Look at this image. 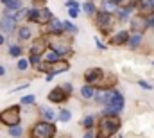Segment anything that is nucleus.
I'll list each match as a JSON object with an SVG mask.
<instances>
[{
  "label": "nucleus",
  "mask_w": 154,
  "mask_h": 138,
  "mask_svg": "<svg viewBox=\"0 0 154 138\" xmlns=\"http://www.w3.org/2000/svg\"><path fill=\"white\" fill-rule=\"evenodd\" d=\"M102 75H104V72L100 68H90V70L84 72V81H86L88 84H95Z\"/></svg>",
  "instance_id": "nucleus-13"
},
{
  "label": "nucleus",
  "mask_w": 154,
  "mask_h": 138,
  "mask_svg": "<svg viewBox=\"0 0 154 138\" xmlns=\"http://www.w3.org/2000/svg\"><path fill=\"white\" fill-rule=\"evenodd\" d=\"M122 108H124V97L118 92L111 90V95L106 102V115H118L122 111Z\"/></svg>",
  "instance_id": "nucleus-5"
},
{
  "label": "nucleus",
  "mask_w": 154,
  "mask_h": 138,
  "mask_svg": "<svg viewBox=\"0 0 154 138\" xmlns=\"http://www.w3.org/2000/svg\"><path fill=\"white\" fill-rule=\"evenodd\" d=\"M127 43H129V47H131V49H136V47L142 43V34L134 33L133 36H129V41H127Z\"/></svg>",
  "instance_id": "nucleus-17"
},
{
  "label": "nucleus",
  "mask_w": 154,
  "mask_h": 138,
  "mask_svg": "<svg viewBox=\"0 0 154 138\" xmlns=\"http://www.w3.org/2000/svg\"><path fill=\"white\" fill-rule=\"evenodd\" d=\"M82 9H84V13H88V14H95V13H97L95 5H93L91 2H86V4L82 5Z\"/></svg>",
  "instance_id": "nucleus-22"
},
{
  "label": "nucleus",
  "mask_w": 154,
  "mask_h": 138,
  "mask_svg": "<svg viewBox=\"0 0 154 138\" xmlns=\"http://www.w3.org/2000/svg\"><path fill=\"white\" fill-rule=\"evenodd\" d=\"M34 95H25V97H22V104H32L34 102Z\"/></svg>",
  "instance_id": "nucleus-30"
},
{
  "label": "nucleus",
  "mask_w": 154,
  "mask_h": 138,
  "mask_svg": "<svg viewBox=\"0 0 154 138\" xmlns=\"http://www.w3.org/2000/svg\"><path fill=\"white\" fill-rule=\"evenodd\" d=\"M66 5L68 7H77V2L75 0H66Z\"/></svg>",
  "instance_id": "nucleus-36"
},
{
  "label": "nucleus",
  "mask_w": 154,
  "mask_h": 138,
  "mask_svg": "<svg viewBox=\"0 0 154 138\" xmlns=\"http://www.w3.org/2000/svg\"><path fill=\"white\" fill-rule=\"evenodd\" d=\"M0 122H4L9 127L18 126V122H20V108L18 106H11V108L4 109L0 113Z\"/></svg>",
  "instance_id": "nucleus-6"
},
{
  "label": "nucleus",
  "mask_w": 154,
  "mask_h": 138,
  "mask_svg": "<svg viewBox=\"0 0 154 138\" xmlns=\"http://www.w3.org/2000/svg\"><path fill=\"white\" fill-rule=\"evenodd\" d=\"M116 9V4L113 0H104L102 2V11H106V13H113Z\"/></svg>",
  "instance_id": "nucleus-19"
},
{
  "label": "nucleus",
  "mask_w": 154,
  "mask_h": 138,
  "mask_svg": "<svg viewBox=\"0 0 154 138\" xmlns=\"http://www.w3.org/2000/svg\"><path fill=\"white\" fill-rule=\"evenodd\" d=\"M41 113H43V117H45L47 120H52V118L56 117V113H54V111H52L50 108H45V106L41 108Z\"/></svg>",
  "instance_id": "nucleus-20"
},
{
  "label": "nucleus",
  "mask_w": 154,
  "mask_h": 138,
  "mask_svg": "<svg viewBox=\"0 0 154 138\" xmlns=\"http://www.w3.org/2000/svg\"><path fill=\"white\" fill-rule=\"evenodd\" d=\"M31 22L34 24H39V25H45V24H50L52 22V13L47 9V7H41V9H34L29 13V18Z\"/></svg>",
  "instance_id": "nucleus-7"
},
{
  "label": "nucleus",
  "mask_w": 154,
  "mask_h": 138,
  "mask_svg": "<svg viewBox=\"0 0 154 138\" xmlns=\"http://www.w3.org/2000/svg\"><path fill=\"white\" fill-rule=\"evenodd\" d=\"M4 74H5V68H4V67L0 65V75H4Z\"/></svg>",
  "instance_id": "nucleus-39"
},
{
  "label": "nucleus",
  "mask_w": 154,
  "mask_h": 138,
  "mask_svg": "<svg viewBox=\"0 0 154 138\" xmlns=\"http://www.w3.org/2000/svg\"><path fill=\"white\" fill-rule=\"evenodd\" d=\"M147 27H154V14L147 18Z\"/></svg>",
  "instance_id": "nucleus-35"
},
{
  "label": "nucleus",
  "mask_w": 154,
  "mask_h": 138,
  "mask_svg": "<svg viewBox=\"0 0 154 138\" xmlns=\"http://www.w3.org/2000/svg\"><path fill=\"white\" fill-rule=\"evenodd\" d=\"M38 61H39V58H36V56H32V58H31V63H34V65H38Z\"/></svg>",
  "instance_id": "nucleus-37"
},
{
  "label": "nucleus",
  "mask_w": 154,
  "mask_h": 138,
  "mask_svg": "<svg viewBox=\"0 0 154 138\" xmlns=\"http://www.w3.org/2000/svg\"><path fill=\"white\" fill-rule=\"evenodd\" d=\"M18 68L20 70L29 68V61H27V59H20V61H18Z\"/></svg>",
  "instance_id": "nucleus-31"
},
{
  "label": "nucleus",
  "mask_w": 154,
  "mask_h": 138,
  "mask_svg": "<svg viewBox=\"0 0 154 138\" xmlns=\"http://www.w3.org/2000/svg\"><path fill=\"white\" fill-rule=\"evenodd\" d=\"M138 84H140V86H142V88H143V90H152V84H149V83H147V81H140V83H138Z\"/></svg>",
  "instance_id": "nucleus-34"
},
{
  "label": "nucleus",
  "mask_w": 154,
  "mask_h": 138,
  "mask_svg": "<svg viewBox=\"0 0 154 138\" xmlns=\"http://www.w3.org/2000/svg\"><path fill=\"white\" fill-rule=\"evenodd\" d=\"M63 29L68 31V33H72V34H75L77 33V27L74 25V24H70V22H65V24H63Z\"/></svg>",
  "instance_id": "nucleus-26"
},
{
  "label": "nucleus",
  "mask_w": 154,
  "mask_h": 138,
  "mask_svg": "<svg viewBox=\"0 0 154 138\" xmlns=\"http://www.w3.org/2000/svg\"><path fill=\"white\" fill-rule=\"evenodd\" d=\"M82 126H84V127L90 131V129L93 127V117H86V118L82 120Z\"/></svg>",
  "instance_id": "nucleus-28"
},
{
  "label": "nucleus",
  "mask_w": 154,
  "mask_h": 138,
  "mask_svg": "<svg viewBox=\"0 0 154 138\" xmlns=\"http://www.w3.org/2000/svg\"><path fill=\"white\" fill-rule=\"evenodd\" d=\"M120 129V118L118 115H104L99 120L97 136L95 138H111Z\"/></svg>",
  "instance_id": "nucleus-1"
},
{
  "label": "nucleus",
  "mask_w": 154,
  "mask_h": 138,
  "mask_svg": "<svg viewBox=\"0 0 154 138\" xmlns=\"http://www.w3.org/2000/svg\"><path fill=\"white\" fill-rule=\"evenodd\" d=\"M72 93V84L70 83H63L59 86H56L50 93H48V101L50 102H65Z\"/></svg>",
  "instance_id": "nucleus-3"
},
{
  "label": "nucleus",
  "mask_w": 154,
  "mask_h": 138,
  "mask_svg": "<svg viewBox=\"0 0 154 138\" xmlns=\"http://www.w3.org/2000/svg\"><path fill=\"white\" fill-rule=\"evenodd\" d=\"M129 41V33L127 31H120V33H116L113 38H111V43L113 45H124V43H127Z\"/></svg>",
  "instance_id": "nucleus-15"
},
{
  "label": "nucleus",
  "mask_w": 154,
  "mask_h": 138,
  "mask_svg": "<svg viewBox=\"0 0 154 138\" xmlns=\"http://www.w3.org/2000/svg\"><path fill=\"white\" fill-rule=\"evenodd\" d=\"M56 136V126L50 122H38L31 129V138H54Z\"/></svg>",
  "instance_id": "nucleus-2"
},
{
  "label": "nucleus",
  "mask_w": 154,
  "mask_h": 138,
  "mask_svg": "<svg viewBox=\"0 0 154 138\" xmlns=\"http://www.w3.org/2000/svg\"><path fill=\"white\" fill-rule=\"evenodd\" d=\"M70 47H72V41H68V39L61 38L59 34L50 41V49H52V50H56L59 56H61V54H68V52H70Z\"/></svg>",
  "instance_id": "nucleus-9"
},
{
  "label": "nucleus",
  "mask_w": 154,
  "mask_h": 138,
  "mask_svg": "<svg viewBox=\"0 0 154 138\" xmlns=\"http://www.w3.org/2000/svg\"><path fill=\"white\" fill-rule=\"evenodd\" d=\"M113 2H115V4H120V2H124V0H113Z\"/></svg>",
  "instance_id": "nucleus-41"
},
{
  "label": "nucleus",
  "mask_w": 154,
  "mask_h": 138,
  "mask_svg": "<svg viewBox=\"0 0 154 138\" xmlns=\"http://www.w3.org/2000/svg\"><path fill=\"white\" fill-rule=\"evenodd\" d=\"M14 25H16V20L11 16H4L0 20V31H4V33H13Z\"/></svg>",
  "instance_id": "nucleus-14"
},
{
  "label": "nucleus",
  "mask_w": 154,
  "mask_h": 138,
  "mask_svg": "<svg viewBox=\"0 0 154 138\" xmlns=\"http://www.w3.org/2000/svg\"><path fill=\"white\" fill-rule=\"evenodd\" d=\"M50 47V41L47 39V38H38L34 43H32V47H31V56H36L39 58L41 54H45L47 52V49Z\"/></svg>",
  "instance_id": "nucleus-10"
},
{
  "label": "nucleus",
  "mask_w": 154,
  "mask_h": 138,
  "mask_svg": "<svg viewBox=\"0 0 154 138\" xmlns=\"http://www.w3.org/2000/svg\"><path fill=\"white\" fill-rule=\"evenodd\" d=\"M57 117H59V120H61V122H68V120H70V117H72V113H70L68 109H61Z\"/></svg>",
  "instance_id": "nucleus-21"
},
{
  "label": "nucleus",
  "mask_w": 154,
  "mask_h": 138,
  "mask_svg": "<svg viewBox=\"0 0 154 138\" xmlns=\"http://www.w3.org/2000/svg\"><path fill=\"white\" fill-rule=\"evenodd\" d=\"M47 59H48V61H57V59H59V54H57L56 50H52V52L47 54Z\"/></svg>",
  "instance_id": "nucleus-29"
},
{
  "label": "nucleus",
  "mask_w": 154,
  "mask_h": 138,
  "mask_svg": "<svg viewBox=\"0 0 154 138\" xmlns=\"http://www.w3.org/2000/svg\"><path fill=\"white\" fill-rule=\"evenodd\" d=\"M68 14H70L72 18H75L77 14H79V7H68Z\"/></svg>",
  "instance_id": "nucleus-32"
},
{
  "label": "nucleus",
  "mask_w": 154,
  "mask_h": 138,
  "mask_svg": "<svg viewBox=\"0 0 154 138\" xmlns=\"http://www.w3.org/2000/svg\"><path fill=\"white\" fill-rule=\"evenodd\" d=\"M97 25L100 27L102 33H109L115 25V20H113V14L111 13H106V11H100L99 16H97Z\"/></svg>",
  "instance_id": "nucleus-8"
},
{
  "label": "nucleus",
  "mask_w": 154,
  "mask_h": 138,
  "mask_svg": "<svg viewBox=\"0 0 154 138\" xmlns=\"http://www.w3.org/2000/svg\"><path fill=\"white\" fill-rule=\"evenodd\" d=\"M65 29H63V24L59 22V20H52L50 24H48V33H52V34H61Z\"/></svg>",
  "instance_id": "nucleus-16"
},
{
  "label": "nucleus",
  "mask_w": 154,
  "mask_h": 138,
  "mask_svg": "<svg viewBox=\"0 0 154 138\" xmlns=\"http://www.w3.org/2000/svg\"><path fill=\"white\" fill-rule=\"evenodd\" d=\"M81 95H82L84 99H91V97L95 95V92H93V88H91L90 84H86V86L81 88Z\"/></svg>",
  "instance_id": "nucleus-18"
},
{
  "label": "nucleus",
  "mask_w": 154,
  "mask_h": 138,
  "mask_svg": "<svg viewBox=\"0 0 154 138\" xmlns=\"http://www.w3.org/2000/svg\"><path fill=\"white\" fill-rule=\"evenodd\" d=\"M2 2H4V4H7V2H9V0H2Z\"/></svg>",
  "instance_id": "nucleus-42"
},
{
  "label": "nucleus",
  "mask_w": 154,
  "mask_h": 138,
  "mask_svg": "<svg viewBox=\"0 0 154 138\" xmlns=\"http://www.w3.org/2000/svg\"><path fill=\"white\" fill-rule=\"evenodd\" d=\"M70 68V63L65 61V59H57V61H47V63H41L39 70L47 72L48 75H56V74H63Z\"/></svg>",
  "instance_id": "nucleus-4"
},
{
  "label": "nucleus",
  "mask_w": 154,
  "mask_h": 138,
  "mask_svg": "<svg viewBox=\"0 0 154 138\" xmlns=\"http://www.w3.org/2000/svg\"><path fill=\"white\" fill-rule=\"evenodd\" d=\"M9 54H11L13 58H18V56L22 54V49H20L18 45H11V47H9Z\"/></svg>",
  "instance_id": "nucleus-23"
},
{
  "label": "nucleus",
  "mask_w": 154,
  "mask_h": 138,
  "mask_svg": "<svg viewBox=\"0 0 154 138\" xmlns=\"http://www.w3.org/2000/svg\"><path fill=\"white\" fill-rule=\"evenodd\" d=\"M20 38L22 39H29L31 38V29L29 27H20Z\"/></svg>",
  "instance_id": "nucleus-24"
},
{
  "label": "nucleus",
  "mask_w": 154,
  "mask_h": 138,
  "mask_svg": "<svg viewBox=\"0 0 154 138\" xmlns=\"http://www.w3.org/2000/svg\"><path fill=\"white\" fill-rule=\"evenodd\" d=\"M45 2H47V0H32V4H34V7H36V9L45 7Z\"/></svg>",
  "instance_id": "nucleus-33"
},
{
  "label": "nucleus",
  "mask_w": 154,
  "mask_h": 138,
  "mask_svg": "<svg viewBox=\"0 0 154 138\" xmlns=\"http://www.w3.org/2000/svg\"><path fill=\"white\" fill-rule=\"evenodd\" d=\"M5 5H7V9H9V11H14V9H20V0H9V2H7Z\"/></svg>",
  "instance_id": "nucleus-25"
},
{
  "label": "nucleus",
  "mask_w": 154,
  "mask_h": 138,
  "mask_svg": "<svg viewBox=\"0 0 154 138\" xmlns=\"http://www.w3.org/2000/svg\"><path fill=\"white\" fill-rule=\"evenodd\" d=\"M115 84H116V77L113 74H104V75L95 83V86H99V90H111Z\"/></svg>",
  "instance_id": "nucleus-11"
},
{
  "label": "nucleus",
  "mask_w": 154,
  "mask_h": 138,
  "mask_svg": "<svg viewBox=\"0 0 154 138\" xmlns=\"http://www.w3.org/2000/svg\"><path fill=\"white\" fill-rule=\"evenodd\" d=\"M84 138H93V135H91V131H86V135H84Z\"/></svg>",
  "instance_id": "nucleus-38"
},
{
  "label": "nucleus",
  "mask_w": 154,
  "mask_h": 138,
  "mask_svg": "<svg viewBox=\"0 0 154 138\" xmlns=\"http://www.w3.org/2000/svg\"><path fill=\"white\" fill-rule=\"evenodd\" d=\"M23 131H22V127H18V126H13V127H9V135L11 136H20Z\"/></svg>",
  "instance_id": "nucleus-27"
},
{
  "label": "nucleus",
  "mask_w": 154,
  "mask_h": 138,
  "mask_svg": "<svg viewBox=\"0 0 154 138\" xmlns=\"http://www.w3.org/2000/svg\"><path fill=\"white\" fill-rule=\"evenodd\" d=\"M2 43H4V36L0 34V45H2Z\"/></svg>",
  "instance_id": "nucleus-40"
},
{
  "label": "nucleus",
  "mask_w": 154,
  "mask_h": 138,
  "mask_svg": "<svg viewBox=\"0 0 154 138\" xmlns=\"http://www.w3.org/2000/svg\"><path fill=\"white\" fill-rule=\"evenodd\" d=\"M131 27H133V31H134V33L142 34L145 29H149V27H147V18H145V16H142V14H136V16L131 20Z\"/></svg>",
  "instance_id": "nucleus-12"
}]
</instances>
